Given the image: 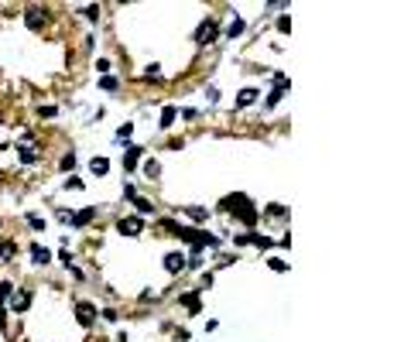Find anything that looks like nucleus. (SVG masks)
Masks as SVG:
<instances>
[{
	"label": "nucleus",
	"instance_id": "14",
	"mask_svg": "<svg viewBox=\"0 0 411 342\" xmlns=\"http://www.w3.org/2000/svg\"><path fill=\"white\" fill-rule=\"evenodd\" d=\"M254 99H257V89H243V93L237 96V110H247Z\"/></svg>",
	"mask_w": 411,
	"mask_h": 342
},
{
	"label": "nucleus",
	"instance_id": "20",
	"mask_svg": "<svg viewBox=\"0 0 411 342\" xmlns=\"http://www.w3.org/2000/svg\"><path fill=\"white\" fill-rule=\"evenodd\" d=\"M14 294V287H10V280H0V308H3V301Z\"/></svg>",
	"mask_w": 411,
	"mask_h": 342
},
{
	"label": "nucleus",
	"instance_id": "31",
	"mask_svg": "<svg viewBox=\"0 0 411 342\" xmlns=\"http://www.w3.org/2000/svg\"><path fill=\"white\" fill-rule=\"evenodd\" d=\"M0 329H3V308H0Z\"/></svg>",
	"mask_w": 411,
	"mask_h": 342
},
{
	"label": "nucleus",
	"instance_id": "17",
	"mask_svg": "<svg viewBox=\"0 0 411 342\" xmlns=\"http://www.w3.org/2000/svg\"><path fill=\"white\" fill-rule=\"evenodd\" d=\"M243 28H247V24H243L240 17H233V21H230V28H226V38H240V34H243Z\"/></svg>",
	"mask_w": 411,
	"mask_h": 342
},
{
	"label": "nucleus",
	"instance_id": "11",
	"mask_svg": "<svg viewBox=\"0 0 411 342\" xmlns=\"http://www.w3.org/2000/svg\"><path fill=\"white\" fill-rule=\"evenodd\" d=\"M144 157V147H127V157H124V168L127 171H134L137 168V161Z\"/></svg>",
	"mask_w": 411,
	"mask_h": 342
},
{
	"label": "nucleus",
	"instance_id": "30",
	"mask_svg": "<svg viewBox=\"0 0 411 342\" xmlns=\"http://www.w3.org/2000/svg\"><path fill=\"white\" fill-rule=\"evenodd\" d=\"M66 188H72V192H79V188H82V182H79V178H68V182H66Z\"/></svg>",
	"mask_w": 411,
	"mask_h": 342
},
{
	"label": "nucleus",
	"instance_id": "6",
	"mask_svg": "<svg viewBox=\"0 0 411 342\" xmlns=\"http://www.w3.org/2000/svg\"><path fill=\"white\" fill-rule=\"evenodd\" d=\"M185 267H189V264H185V257H182L178 250H171V253H165V271H168V274H182V271H185Z\"/></svg>",
	"mask_w": 411,
	"mask_h": 342
},
{
	"label": "nucleus",
	"instance_id": "13",
	"mask_svg": "<svg viewBox=\"0 0 411 342\" xmlns=\"http://www.w3.org/2000/svg\"><path fill=\"white\" fill-rule=\"evenodd\" d=\"M131 134H134V124H124V127L117 130V137H113V140H117L120 147H131Z\"/></svg>",
	"mask_w": 411,
	"mask_h": 342
},
{
	"label": "nucleus",
	"instance_id": "21",
	"mask_svg": "<svg viewBox=\"0 0 411 342\" xmlns=\"http://www.w3.org/2000/svg\"><path fill=\"white\" fill-rule=\"evenodd\" d=\"M100 86H103L106 93H117V79H113V75H103V79H100Z\"/></svg>",
	"mask_w": 411,
	"mask_h": 342
},
{
	"label": "nucleus",
	"instance_id": "29",
	"mask_svg": "<svg viewBox=\"0 0 411 342\" xmlns=\"http://www.w3.org/2000/svg\"><path fill=\"white\" fill-rule=\"evenodd\" d=\"M21 161H24V164H34V154H31V151L24 147V151H21Z\"/></svg>",
	"mask_w": 411,
	"mask_h": 342
},
{
	"label": "nucleus",
	"instance_id": "28",
	"mask_svg": "<svg viewBox=\"0 0 411 342\" xmlns=\"http://www.w3.org/2000/svg\"><path fill=\"white\" fill-rule=\"evenodd\" d=\"M277 31H284V34H288V31H291V17H281V21H277Z\"/></svg>",
	"mask_w": 411,
	"mask_h": 342
},
{
	"label": "nucleus",
	"instance_id": "9",
	"mask_svg": "<svg viewBox=\"0 0 411 342\" xmlns=\"http://www.w3.org/2000/svg\"><path fill=\"white\" fill-rule=\"evenodd\" d=\"M24 21H28L31 31H41V28H45V14H41L38 7H28V10H24Z\"/></svg>",
	"mask_w": 411,
	"mask_h": 342
},
{
	"label": "nucleus",
	"instance_id": "7",
	"mask_svg": "<svg viewBox=\"0 0 411 342\" xmlns=\"http://www.w3.org/2000/svg\"><path fill=\"white\" fill-rule=\"evenodd\" d=\"M247 243H254V247H261V250H271L274 247L271 236H261V233H254V236H237V247H247Z\"/></svg>",
	"mask_w": 411,
	"mask_h": 342
},
{
	"label": "nucleus",
	"instance_id": "4",
	"mask_svg": "<svg viewBox=\"0 0 411 342\" xmlns=\"http://www.w3.org/2000/svg\"><path fill=\"white\" fill-rule=\"evenodd\" d=\"M124 199H131V202L137 205V216H151L154 212V205H151V199H144V195H137V188H124Z\"/></svg>",
	"mask_w": 411,
	"mask_h": 342
},
{
	"label": "nucleus",
	"instance_id": "12",
	"mask_svg": "<svg viewBox=\"0 0 411 342\" xmlns=\"http://www.w3.org/2000/svg\"><path fill=\"white\" fill-rule=\"evenodd\" d=\"M28 305H31V291H17V294H14V301H10V308H14V311H28Z\"/></svg>",
	"mask_w": 411,
	"mask_h": 342
},
{
	"label": "nucleus",
	"instance_id": "2",
	"mask_svg": "<svg viewBox=\"0 0 411 342\" xmlns=\"http://www.w3.org/2000/svg\"><path fill=\"white\" fill-rule=\"evenodd\" d=\"M75 318H79L82 329H89V325L96 322V305H93V301H75Z\"/></svg>",
	"mask_w": 411,
	"mask_h": 342
},
{
	"label": "nucleus",
	"instance_id": "26",
	"mask_svg": "<svg viewBox=\"0 0 411 342\" xmlns=\"http://www.w3.org/2000/svg\"><path fill=\"white\" fill-rule=\"evenodd\" d=\"M271 271H277V274H284V271H288V264H284V260H277V257H274V260H271Z\"/></svg>",
	"mask_w": 411,
	"mask_h": 342
},
{
	"label": "nucleus",
	"instance_id": "10",
	"mask_svg": "<svg viewBox=\"0 0 411 342\" xmlns=\"http://www.w3.org/2000/svg\"><path fill=\"white\" fill-rule=\"evenodd\" d=\"M178 301H182V308H185L189 315H199V311H203V301H199V294H196V291H189V294H182Z\"/></svg>",
	"mask_w": 411,
	"mask_h": 342
},
{
	"label": "nucleus",
	"instance_id": "22",
	"mask_svg": "<svg viewBox=\"0 0 411 342\" xmlns=\"http://www.w3.org/2000/svg\"><path fill=\"white\" fill-rule=\"evenodd\" d=\"M144 175H147V178H158V175H161L158 161H147V164H144Z\"/></svg>",
	"mask_w": 411,
	"mask_h": 342
},
{
	"label": "nucleus",
	"instance_id": "25",
	"mask_svg": "<svg viewBox=\"0 0 411 342\" xmlns=\"http://www.w3.org/2000/svg\"><path fill=\"white\" fill-rule=\"evenodd\" d=\"M28 222H31V229H45V219L41 216H28Z\"/></svg>",
	"mask_w": 411,
	"mask_h": 342
},
{
	"label": "nucleus",
	"instance_id": "3",
	"mask_svg": "<svg viewBox=\"0 0 411 342\" xmlns=\"http://www.w3.org/2000/svg\"><path fill=\"white\" fill-rule=\"evenodd\" d=\"M117 229H120V233H124V236H140V233H144V219H140V216H124V219H120V222H117Z\"/></svg>",
	"mask_w": 411,
	"mask_h": 342
},
{
	"label": "nucleus",
	"instance_id": "19",
	"mask_svg": "<svg viewBox=\"0 0 411 342\" xmlns=\"http://www.w3.org/2000/svg\"><path fill=\"white\" fill-rule=\"evenodd\" d=\"M59 168H62V171H72V168H75V154H72V151H68V154H62Z\"/></svg>",
	"mask_w": 411,
	"mask_h": 342
},
{
	"label": "nucleus",
	"instance_id": "27",
	"mask_svg": "<svg viewBox=\"0 0 411 342\" xmlns=\"http://www.w3.org/2000/svg\"><path fill=\"white\" fill-rule=\"evenodd\" d=\"M82 14H86V17H89V21H100V7H86V10H82Z\"/></svg>",
	"mask_w": 411,
	"mask_h": 342
},
{
	"label": "nucleus",
	"instance_id": "15",
	"mask_svg": "<svg viewBox=\"0 0 411 342\" xmlns=\"http://www.w3.org/2000/svg\"><path fill=\"white\" fill-rule=\"evenodd\" d=\"M175 117H178L175 106H161V130H168V127L175 124Z\"/></svg>",
	"mask_w": 411,
	"mask_h": 342
},
{
	"label": "nucleus",
	"instance_id": "1",
	"mask_svg": "<svg viewBox=\"0 0 411 342\" xmlns=\"http://www.w3.org/2000/svg\"><path fill=\"white\" fill-rule=\"evenodd\" d=\"M175 233H178V240H185V243H196V250H203V247H219V240H216L212 233H206V229H192V226H175Z\"/></svg>",
	"mask_w": 411,
	"mask_h": 342
},
{
	"label": "nucleus",
	"instance_id": "5",
	"mask_svg": "<svg viewBox=\"0 0 411 342\" xmlns=\"http://www.w3.org/2000/svg\"><path fill=\"white\" fill-rule=\"evenodd\" d=\"M216 38H219L216 21H203V24H199V31H196V41H199V45H212Z\"/></svg>",
	"mask_w": 411,
	"mask_h": 342
},
{
	"label": "nucleus",
	"instance_id": "24",
	"mask_svg": "<svg viewBox=\"0 0 411 342\" xmlns=\"http://www.w3.org/2000/svg\"><path fill=\"white\" fill-rule=\"evenodd\" d=\"M55 113H59V110H55V106H41V110H38V117H45V120H52V117H55Z\"/></svg>",
	"mask_w": 411,
	"mask_h": 342
},
{
	"label": "nucleus",
	"instance_id": "16",
	"mask_svg": "<svg viewBox=\"0 0 411 342\" xmlns=\"http://www.w3.org/2000/svg\"><path fill=\"white\" fill-rule=\"evenodd\" d=\"M89 171H93V175H100V178H103V175H106V171H110V161H106V157H93V161H89Z\"/></svg>",
	"mask_w": 411,
	"mask_h": 342
},
{
	"label": "nucleus",
	"instance_id": "8",
	"mask_svg": "<svg viewBox=\"0 0 411 342\" xmlns=\"http://www.w3.org/2000/svg\"><path fill=\"white\" fill-rule=\"evenodd\" d=\"M93 216H96V209H79V212H66L62 219H66L68 226H86Z\"/></svg>",
	"mask_w": 411,
	"mask_h": 342
},
{
	"label": "nucleus",
	"instance_id": "23",
	"mask_svg": "<svg viewBox=\"0 0 411 342\" xmlns=\"http://www.w3.org/2000/svg\"><path fill=\"white\" fill-rule=\"evenodd\" d=\"M14 257V243H0V260H10Z\"/></svg>",
	"mask_w": 411,
	"mask_h": 342
},
{
	"label": "nucleus",
	"instance_id": "18",
	"mask_svg": "<svg viewBox=\"0 0 411 342\" xmlns=\"http://www.w3.org/2000/svg\"><path fill=\"white\" fill-rule=\"evenodd\" d=\"M31 260H34V264H48V260H52V253H48L45 247H31Z\"/></svg>",
	"mask_w": 411,
	"mask_h": 342
}]
</instances>
